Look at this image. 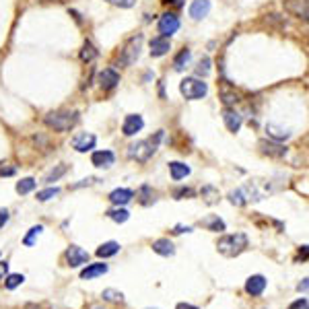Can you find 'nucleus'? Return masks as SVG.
Listing matches in <instances>:
<instances>
[{
    "instance_id": "obj_21",
    "label": "nucleus",
    "mask_w": 309,
    "mask_h": 309,
    "mask_svg": "<svg viewBox=\"0 0 309 309\" xmlns=\"http://www.w3.org/2000/svg\"><path fill=\"white\" fill-rule=\"evenodd\" d=\"M169 173H171V177H173L175 182H179V179H184V177L190 175V167H188L186 163L173 161V163H169Z\"/></svg>"
},
{
    "instance_id": "obj_18",
    "label": "nucleus",
    "mask_w": 309,
    "mask_h": 309,
    "mask_svg": "<svg viewBox=\"0 0 309 309\" xmlns=\"http://www.w3.org/2000/svg\"><path fill=\"white\" fill-rule=\"evenodd\" d=\"M132 198H134V192L128 190V188H118V190H114V192L110 194V202H112L114 206H124V204H128Z\"/></svg>"
},
{
    "instance_id": "obj_41",
    "label": "nucleus",
    "mask_w": 309,
    "mask_h": 309,
    "mask_svg": "<svg viewBox=\"0 0 309 309\" xmlns=\"http://www.w3.org/2000/svg\"><path fill=\"white\" fill-rule=\"evenodd\" d=\"M173 196H175L177 200H182V198H186V196L190 198V196H194V190H190V188H179V190H177Z\"/></svg>"
},
{
    "instance_id": "obj_10",
    "label": "nucleus",
    "mask_w": 309,
    "mask_h": 309,
    "mask_svg": "<svg viewBox=\"0 0 309 309\" xmlns=\"http://www.w3.org/2000/svg\"><path fill=\"white\" fill-rule=\"evenodd\" d=\"M95 142H97V138H95L93 134L83 132V134H76V136L72 138V148L79 150V152H87V150L95 148Z\"/></svg>"
},
{
    "instance_id": "obj_7",
    "label": "nucleus",
    "mask_w": 309,
    "mask_h": 309,
    "mask_svg": "<svg viewBox=\"0 0 309 309\" xmlns=\"http://www.w3.org/2000/svg\"><path fill=\"white\" fill-rule=\"evenodd\" d=\"M177 29H179V19L173 13H167L159 19V33L163 37H171L173 33H177Z\"/></svg>"
},
{
    "instance_id": "obj_45",
    "label": "nucleus",
    "mask_w": 309,
    "mask_h": 309,
    "mask_svg": "<svg viewBox=\"0 0 309 309\" xmlns=\"http://www.w3.org/2000/svg\"><path fill=\"white\" fill-rule=\"evenodd\" d=\"M165 5H171V7H175V9H179V7H184V0H163Z\"/></svg>"
},
{
    "instance_id": "obj_43",
    "label": "nucleus",
    "mask_w": 309,
    "mask_h": 309,
    "mask_svg": "<svg viewBox=\"0 0 309 309\" xmlns=\"http://www.w3.org/2000/svg\"><path fill=\"white\" fill-rule=\"evenodd\" d=\"M7 274H9V262H0V280H5Z\"/></svg>"
},
{
    "instance_id": "obj_31",
    "label": "nucleus",
    "mask_w": 309,
    "mask_h": 309,
    "mask_svg": "<svg viewBox=\"0 0 309 309\" xmlns=\"http://www.w3.org/2000/svg\"><path fill=\"white\" fill-rule=\"evenodd\" d=\"M66 171H68V167H66V165H58L56 169H52V171H49V173L45 175V184H52V182H58V179H60V177H62V175H64Z\"/></svg>"
},
{
    "instance_id": "obj_33",
    "label": "nucleus",
    "mask_w": 309,
    "mask_h": 309,
    "mask_svg": "<svg viewBox=\"0 0 309 309\" xmlns=\"http://www.w3.org/2000/svg\"><path fill=\"white\" fill-rule=\"evenodd\" d=\"M229 200H231L235 206H243V204H245L249 198H247L245 190L241 188V190H235V192H231V194H229Z\"/></svg>"
},
{
    "instance_id": "obj_35",
    "label": "nucleus",
    "mask_w": 309,
    "mask_h": 309,
    "mask_svg": "<svg viewBox=\"0 0 309 309\" xmlns=\"http://www.w3.org/2000/svg\"><path fill=\"white\" fill-rule=\"evenodd\" d=\"M23 280H25V276H23V274H9V276H7V280H5V287L13 291V289L21 287V285H23Z\"/></svg>"
},
{
    "instance_id": "obj_42",
    "label": "nucleus",
    "mask_w": 309,
    "mask_h": 309,
    "mask_svg": "<svg viewBox=\"0 0 309 309\" xmlns=\"http://www.w3.org/2000/svg\"><path fill=\"white\" fill-rule=\"evenodd\" d=\"M9 217H11V215H9L7 209H0V227H5V225L9 223Z\"/></svg>"
},
{
    "instance_id": "obj_20",
    "label": "nucleus",
    "mask_w": 309,
    "mask_h": 309,
    "mask_svg": "<svg viewBox=\"0 0 309 309\" xmlns=\"http://www.w3.org/2000/svg\"><path fill=\"white\" fill-rule=\"evenodd\" d=\"M152 251L154 253H159V255H165V258H169V255H173L175 253V247H173V243L169 241V239H157V241H152Z\"/></svg>"
},
{
    "instance_id": "obj_30",
    "label": "nucleus",
    "mask_w": 309,
    "mask_h": 309,
    "mask_svg": "<svg viewBox=\"0 0 309 309\" xmlns=\"http://www.w3.org/2000/svg\"><path fill=\"white\" fill-rule=\"evenodd\" d=\"M108 217H110L112 221H116V223H126V221L130 219V213H128L126 209H120V206H118V209H114V211L108 213Z\"/></svg>"
},
{
    "instance_id": "obj_46",
    "label": "nucleus",
    "mask_w": 309,
    "mask_h": 309,
    "mask_svg": "<svg viewBox=\"0 0 309 309\" xmlns=\"http://www.w3.org/2000/svg\"><path fill=\"white\" fill-rule=\"evenodd\" d=\"M184 231H186V233H190V231H192V227H182V225H177V227L173 229V233H184Z\"/></svg>"
},
{
    "instance_id": "obj_50",
    "label": "nucleus",
    "mask_w": 309,
    "mask_h": 309,
    "mask_svg": "<svg viewBox=\"0 0 309 309\" xmlns=\"http://www.w3.org/2000/svg\"><path fill=\"white\" fill-rule=\"evenodd\" d=\"M95 309H103V307H95Z\"/></svg>"
},
{
    "instance_id": "obj_39",
    "label": "nucleus",
    "mask_w": 309,
    "mask_h": 309,
    "mask_svg": "<svg viewBox=\"0 0 309 309\" xmlns=\"http://www.w3.org/2000/svg\"><path fill=\"white\" fill-rule=\"evenodd\" d=\"M106 3L116 5V7H122V9H130V7H134L136 0H106Z\"/></svg>"
},
{
    "instance_id": "obj_8",
    "label": "nucleus",
    "mask_w": 309,
    "mask_h": 309,
    "mask_svg": "<svg viewBox=\"0 0 309 309\" xmlns=\"http://www.w3.org/2000/svg\"><path fill=\"white\" fill-rule=\"evenodd\" d=\"M285 11L293 17H299V19L307 21L309 5H307V0H285Z\"/></svg>"
},
{
    "instance_id": "obj_2",
    "label": "nucleus",
    "mask_w": 309,
    "mask_h": 309,
    "mask_svg": "<svg viewBox=\"0 0 309 309\" xmlns=\"http://www.w3.org/2000/svg\"><path fill=\"white\" fill-rule=\"evenodd\" d=\"M161 138H163V132H157V134H154V138H148V140H140V142H136V144H130V146H128V157L134 159V161H140V163L148 161L152 154H154V150H157V144L161 142Z\"/></svg>"
},
{
    "instance_id": "obj_36",
    "label": "nucleus",
    "mask_w": 309,
    "mask_h": 309,
    "mask_svg": "<svg viewBox=\"0 0 309 309\" xmlns=\"http://www.w3.org/2000/svg\"><path fill=\"white\" fill-rule=\"evenodd\" d=\"M58 194H60L58 188H47V190L37 192V200H39V202H47V200H52L54 196H58Z\"/></svg>"
},
{
    "instance_id": "obj_24",
    "label": "nucleus",
    "mask_w": 309,
    "mask_h": 309,
    "mask_svg": "<svg viewBox=\"0 0 309 309\" xmlns=\"http://www.w3.org/2000/svg\"><path fill=\"white\" fill-rule=\"evenodd\" d=\"M202 227H206L209 231H225V221L223 219H219L217 215H213V217H209V219H204L202 221Z\"/></svg>"
},
{
    "instance_id": "obj_27",
    "label": "nucleus",
    "mask_w": 309,
    "mask_h": 309,
    "mask_svg": "<svg viewBox=\"0 0 309 309\" xmlns=\"http://www.w3.org/2000/svg\"><path fill=\"white\" fill-rule=\"evenodd\" d=\"M202 198H204V202L206 204H217L219 202V190L217 188H213V186H206V188H202Z\"/></svg>"
},
{
    "instance_id": "obj_26",
    "label": "nucleus",
    "mask_w": 309,
    "mask_h": 309,
    "mask_svg": "<svg viewBox=\"0 0 309 309\" xmlns=\"http://www.w3.org/2000/svg\"><path fill=\"white\" fill-rule=\"evenodd\" d=\"M95 58H97V49L93 47L91 41H85V43H83V49H81V60H83V62H93Z\"/></svg>"
},
{
    "instance_id": "obj_13",
    "label": "nucleus",
    "mask_w": 309,
    "mask_h": 309,
    "mask_svg": "<svg viewBox=\"0 0 309 309\" xmlns=\"http://www.w3.org/2000/svg\"><path fill=\"white\" fill-rule=\"evenodd\" d=\"M260 150L268 157H285L287 154V146L280 144V142H274V140H260Z\"/></svg>"
},
{
    "instance_id": "obj_49",
    "label": "nucleus",
    "mask_w": 309,
    "mask_h": 309,
    "mask_svg": "<svg viewBox=\"0 0 309 309\" xmlns=\"http://www.w3.org/2000/svg\"><path fill=\"white\" fill-rule=\"evenodd\" d=\"M25 309H41V307H37L35 303H29V305H25Z\"/></svg>"
},
{
    "instance_id": "obj_5",
    "label": "nucleus",
    "mask_w": 309,
    "mask_h": 309,
    "mask_svg": "<svg viewBox=\"0 0 309 309\" xmlns=\"http://www.w3.org/2000/svg\"><path fill=\"white\" fill-rule=\"evenodd\" d=\"M140 47H142V35H134L122 49L120 54V66H132L138 56H140Z\"/></svg>"
},
{
    "instance_id": "obj_19",
    "label": "nucleus",
    "mask_w": 309,
    "mask_h": 309,
    "mask_svg": "<svg viewBox=\"0 0 309 309\" xmlns=\"http://www.w3.org/2000/svg\"><path fill=\"white\" fill-rule=\"evenodd\" d=\"M110 270V266L108 264H89L83 272H81V278L83 280H91V278H97V276H101V274H106Z\"/></svg>"
},
{
    "instance_id": "obj_1",
    "label": "nucleus",
    "mask_w": 309,
    "mask_h": 309,
    "mask_svg": "<svg viewBox=\"0 0 309 309\" xmlns=\"http://www.w3.org/2000/svg\"><path fill=\"white\" fill-rule=\"evenodd\" d=\"M76 122H79V114L76 112H66V110L49 112V114L43 116V124L47 128H52L54 132H68L76 126Z\"/></svg>"
},
{
    "instance_id": "obj_14",
    "label": "nucleus",
    "mask_w": 309,
    "mask_h": 309,
    "mask_svg": "<svg viewBox=\"0 0 309 309\" xmlns=\"http://www.w3.org/2000/svg\"><path fill=\"white\" fill-rule=\"evenodd\" d=\"M190 17L194 19V21H200V19H204L206 15L211 13V0H194V3L190 5Z\"/></svg>"
},
{
    "instance_id": "obj_44",
    "label": "nucleus",
    "mask_w": 309,
    "mask_h": 309,
    "mask_svg": "<svg viewBox=\"0 0 309 309\" xmlns=\"http://www.w3.org/2000/svg\"><path fill=\"white\" fill-rule=\"evenodd\" d=\"M15 173V167H0V177L5 175H13Z\"/></svg>"
},
{
    "instance_id": "obj_48",
    "label": "nucleus",
    "mask_w": 309,
    "mask_h": 309,
    "mask_svg": "<svg viewBox=\"0 0 309 309\" xmlns=\"http://www.w3.org/2000/svg\"><path fill=\"white\" fill-rule=\"evenodd\" d=\"M297 289H299V291H307V278H303V282H301Z\"/></svg>"
},
{
    "instance_id": "obj_16",
    "label": "nucleus",
    "mask_w": 309,
    "mask_h": 309,
    "mask_svg": "<svg viewBox=\"0 0 309 309\" xmlns=\"http://www.w3.org/2000/svg\"><path fill=\"white\" fill-rule=\"evenodd\" d=\"M97 81H99V85H101L103 89H114V87L120 83V74H118L114 68H106V70L99 72Z\"/></svg>"
},
{
    "instance_id": "obj_4",
    "label": "nucleus",
    "mask_w": 309,
    "mask_h": 309,
    "mask_svg": "<svg viewBox=\"0 0 309 309\" xmlns=\"http://www.w3.org/2000/svg\"><path fill=\"white\" fill-rule=\"evenodd\" d=\"M179 91H182V95L186 97V99H202L206 93H209V85H206L202 79H184L182 83H179Z\"/></svg>"
},
{
    "instance_id": "obj_34",
    "label": "nucleus",
    "mask_w": 309,
    "mask_h": 309,
    "mask_svg": "<svg viewBox=\"0 0 309 309\" xmlns=\"http://www.w3.org/2000/svg\"><path fill=\"white\" fill-rule=\"evenodd\" d=\"M41 233H43V227H41V225H35V227H31V229H29V233L25 235L23 243H25L27 247H31V245H33V239H35L37 235H41Z\"/></svg>"
},
{
    "instance_id": "obj_47",
    "label": "nucleus",
    "mask_w": 309,
    "mask_h": 309,
    "mask_svg": "<svg viewBox=\"0 0 309 309\" xmlns=\"http://www.w3.org/2000/svg\"><path fill=\"white\" fill-rule=\"evenodd\" d=\"M175 309H198L196 305H190V303H179Z\"/></svg>"
},
{
    "instance_id": "obj_28",
    "label": "nucleus",
    "mask_w": 309,
    "mask_h": 309,
    "mask_svg": "<svg viewBox=\"0 0 309 309\" xmlns=\"http://www.w3.org/2000/svg\"><path fill=\"white\" fill-rule=\"evenodd\" d=\"M35 186H37V182H35L33 177H25V179L17 182V192H19V194H29V192L35 190Z\"/></svg>"
},
{
    "instance_id": "obj_37",
    "label": "nucleus",
    "mask_w": 309,
    "mask_h": 309,
    "mask_svg": "<svg viewBox=\"0 0 309 309\" xmlns=\"http://www.w3.org/2000/svg\"><path fill=\"white\" fill-rule=\"evenodd\" d=\"M221 97H223V101H225V106H233V103H237V101H239V99H237V95H235V93H231L227 87H223Z\"/></svg>"
},
{
    "instance_id": "obj_25",
    "label": "nucleus",
    "mask_w": 309,
    "mask_h": 309,
    "mask_svg": "<svg viewBox=\"0 0 309 309\" xmlns=\"http://www.w3.org/2000/svg\"><path fill=\"white\" fill-rule=\"evenodd\" d=\"M266 132H268V136H270L272 140H287V138L291 136L289 130L278 128V126H274V124H268V126H266Z\"/></svg>"
},
{
    "instance_id": "obj_23",
    "label": "nucleus",
    "mask_w": 309,
    "mask_h": 309,
    "mask_svg": "<svg viewBox=\"0 0 309 309\" xmlns=\"http://www.w3.org/2000/svg\"><path fill=\"white\" fill-rule=\"evenodd\" d=\"M154 200H157V194L152 192L150 186H142V188L138 190V202H140L142 206H148V204H152Z\"/></svg>"
},
{
    "instance_id": "obj_40",
    "label": "nucleus",
    "mask_w": 309,
    "mask_h": 309,
    "mask_svg": "<svg viewBox=\"0 0 309 309\" xmlns=\"http://www.w3.org/2000/svg\"><path fill=\"white\" fill-rule=\"evenodd\" d=\"M289 309H309V301L303 297V299H297L295 303L289 305Z\"/></svg>"
},
{
    "instance_id": "obj_12",
    "label": "nucleus",
    "mask_w": 309,
    "mask_h": 309,
    "mask_svg": "<svg viewBox=\"0 0 309 309\" xmlns=\"http://www.w3.org/2000/svg\"><path fill=\"white\" fill-rule=\"evenodd\" d=\"M264 289H266V278H264L262 274H253V276H249L247 282H245V293L251 295V297L262 295Z\"/></svg>"
},
{
    "instance_id": "obj_29",
    "label": "nucleus",
    "mask_w": 309,
    "mask_h": 309,
    "mask_svg": "<svg viewBox=\"0 0 309 309\" xmlns=\"http://www.w3.org/2000/svg\"><path fill=\"white\" fill-rule=\"evenodd\" d=\"M190 58H192V52H190V49H184L182 54L175 58V62H173V68H175L177 72H182V70L186 68V64L190 62Z\"/></svg>"
},
{
    "instance_id": "obj_3",
    "label": "nucleus",
    "mask_w": 309,
    "mask_h": 309,
    "mask_svg": "<svg viewBox=\"0 0 309 309\" xmlns=\"http://www.w3.org/2000/svg\"><path fill=\"white\" fill-rule=\"evenodd\" d=\"M247 247V235L245 233H235V235H223L217 243L219 253L227 255V258H235L241 251H245Z\"/></svg>"
},
{
    "instance_id": "obj_22",
    "label": "nucleus",
    "mask_w": 309,
    "mask_h": 309,
    "mask_svg": "<svg viewBox=\"0 0 309 309\" xmlns=\"http://www.w3.org/2000/svg\"><path fill=\"white\" fill-rule=\"evenodd\" d=\"M118 251H120V243H116V241H108V243H103V245L97 247V255L99 258H112Z\"/></svg>"
},
{
    "instance_id": "obj_15",
    "label": "nucleus",
    "mask_w": 309,
    "mask_h": 309,
    "mask_svg": "<svg viewBox=\"0 0 309 309\" xmlns=\"http://www.w3.org/2000/svg\"><path fill=\"white\" fill-rule=\"evenodd\" d=\"M114 161H116V157H114L112 150H95L93 157H91V163L95 167H112Z\"/></svg>"
},
{
    "instance_id": "obj_17",
    "label": "nucleus",
    "mask_w": 309,
    "mask_h": 309,
    "mask_svg": "<svg viewBox=\"0 0 309 309\" xmlns=\"http://www.w3.org/2000/svg\"><path fill=\"white\" fill-rule=\"evenodd\" d=\"M223 120H225V126H227L229 132H239V128L243 124V118L235 110H229V108L223 112Z\"/></svg>"
},
{
    "instance_id": "obj_9",
    "label": "nucleus",
    "mask_w": 309,
    "mask_h": 309,
    "mask_svg": "<svg viewBox=\"0 0 309 309\" xmlns=\"http://www.w3.org/2000/svg\"><path fill=\"white\" fill-rule=\"evenodd\" d=\"M142 126H144L142 116L130 114V116H126V120H124V124H122V132H124L126 136H134V134H138V132L142 130Z\"/></svg>"
},
{
    "instance_id": "obj_11",
    "label": "nucleus",
    "mask_w": 309,
    "mask_h": 309,
    "mask_svg": "<svg viewBox=\"0 0 309 309\" xmlns=\"http://www.w3.org/2000/svg\"><path fill=\"white\" fill-rule=\"evenodd\" d=\"M169 49H171L169 37L159 35V37H152V39H150V56H154V58H161V56H165V54H167Z\"/></svg>"
},
{
    "instance_id": "obj_32",
    "label": "nucleus",
    "mask_w": 309,
    "mask_h": 309,
    "mask_svg": "<svg viewBox=\"0 0 309 309\" xmlns=\"http://www.w3.org/2000/svg\"><path fill=\"white\" fill-rule=\"evenodd\" d=\"M101 297L106 301H112V303H122L124 301V293L122 291H114V289H106Z\"/></svg>"
},
{
    "instance_id": "obj_6",
    "label": "nucleus",
    "mask_w": 309,
    "mask_h": 309,
    "mask_svg": "<svg viewBox=\"0 0 309 309\" xmlns=\"http://www.w3.org/2000/svg\"><path fill=\"white\" fill-rule=\"evenodd\" d=\"M66 262H68L70 268H79V266H83V264L89 262V251H85L79 245H70L66 249Z\"/></svg>"
},
{
    "instance_id": "obj_38",
    "label": "nucleus",
    "mask_w": 309,
    "mask_h": 309,
    "mask_svg": "<svg viewBox=\"0 0 309 309\" xmlns=\"http://www.w3.org/2000/svg\"><path fill=\"white\" fill-rule=\"evenodd\" d=\"M196 72H198L200 76L209 74V72H211V58H202L200 64H198V68H196Z\"/></svg>"
}]
</instances>
